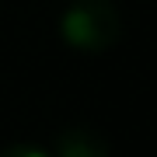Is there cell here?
<instances>
[{
  "instance_id": "1",
  "label": "cell",
  "mask_w": 157,
  "mask_h": 157,
  "mask_svg": "<svg viewBox=\"0 0 157 157\" xmlns=\"http://www.w3.org/2000/svg\"><path fill=\"white\" fill-rule=\"evenodd\" d=\"M63 42L80 52H105L122 35V17L112 0H70L59 17Z\"/></svg>"
},
{
  "instance_id": "2",
  "label": "cell",
  "mask_w": 157,
  "mask_h": 157,
  "mask_svg": "<svg viewBox=\"0 0 157 157\" xmlns=\"http://www.w3.org/2000/svg\"><path fill=\"white\" fill-rule=\"evenodd\" d=\"M56 157H112V150L98 129L73 126L56 136Z\"/></svg>"
},
{
  "instance_id": "3",
  "label": "cell",
  "mask_w": 157,
  "mask_h": 157,
  "mask_svg": "<svg viewBox=\"0 0 157 157\" xmlns=\"http://www.w3.org/2000/svg\"><path fill=\"white\" fill-rule=\"evenodd\" d=\"M0 157H49L42 147H32V143H11L0 150Z\"/></svg>"
}]
</instances>
